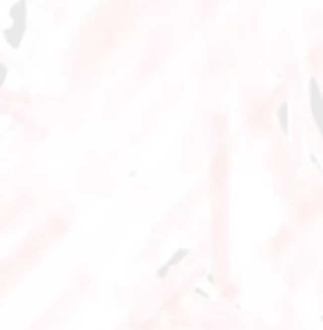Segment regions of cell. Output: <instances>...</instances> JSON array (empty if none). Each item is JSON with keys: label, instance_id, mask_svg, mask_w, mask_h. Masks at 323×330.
<instances>
[{"label": "cell", "instance_id": "1", "mask_svg": "<svg viewBox=\"0 0 323 330\" xmlns=\"http://www.w3.org/2000/svg\"><path fill=\"white\" fill-rule=\"evenodd\" d=\"M25 29H27V21H12V29H5V41L12 45L14 49L21 47Z\"/></svg>", "mask_w": 323, "mask_h": 330}, {"label": "cell", "instance_id": "3", "mask_svg": "<svg viewBox=\"0 0 323 330\" xmlns=\"http://www.w3.org/2000/svg\"><path fill=\"white\" fill-rule=\"evenodd\" d=\"M276 117H278V124H281V131L287 135V131H290V103L283 101L281 106H278Z\"/></svg>", "mask_w": 323, "mask_h": 330}, {"label": "cell", "instance_id": "4", "mask_svg": "<svg viewBox=\"0 0 323 330\" xmlns=\"http://www.w3.org/2000/svg\"><path fill=\"white\" fill-rule=\"evenodd\" d=\"M186 254H188V249H182V252H175V254H173V258H171V261H168V267H171V265H175L177 261H182V258H184Z\"/></svg>", "mask_w": 323, "mask_h": 330}, {"label": "cell", "instance_id": "2", "mask_svg": "<svg viewBox=\"0 0 323 330\" xmlns=\"http://www.w3.org/2000/svg\"><path fill=\"white\" fill-rule=\"evenodd\" d=\"M12 21H27V0H16L9 9Z\"/></svg>", "mask_w": 323, "mask_h": 330}, {"label": "cell", "instance_id": "5", "mask_svg": "<svg viewBox=\"0 0 323 330\" xmlns=\"http://www.w3.org/2000/svg\"><path fill=\"white\" fill-rule=\"evenodd\" d=\"M7 74H9L7 66H0V86H5V81H7Z\"/></svg>", "mask_w": 323, "mask_h": 330}]
</instances>
